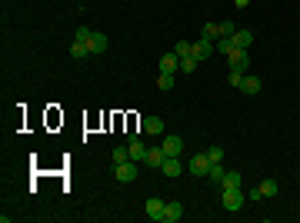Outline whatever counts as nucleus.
<instances>
[{"mask_svg": "<svg viewBox=\"0 0 300 223\" xmlns=\"http://www.w3.org/2000/svg\"><path fill=\"white\" fill-rule=\"evenodd\" d=\"M220 190H244V180H240V173H227V177L220 180Z\"/></svg>", "mask_w": 300, "mask_h": 223, "instance_id": "nucleus-15", "label": "nucleus"}, {"mask_svg": "<svg viewBox=\"0 0 300 223\" xmlns=\"http://www.w3.org/2000/svg\"><path fill=\"white\" fill-rule=\"evenodd\" d=\"M207 177H210L213 183H220V180L227 177V170H223V163H210V170H207Z\"/></svg>", "mask_w": 300, "mask_h": 223, "instance_id": "nucleus-19", "label": "nucleus"}, {"mask_svg": "<svg viewBox=\"0 0 300 223\" xmlns=\"http://www.w3.org/2000/svg\"><path fill=\"white\" fill-rule=\"evenodd\" d=\"M230 40H233V47H240V50H247V47L254 44V34H250V30H237V34H233Z\"/></svg>", "mask_w": 300, "mask_h": 223, "instance_id": "nucleus-16", "label": "nucleus"}, {"mask_svg": "<svg viewBox=\"0 0 300 223\" xmlns=\"http://www.w3.org/2000/svg\"><path fill=\"white\" fill-rule=\"evenodd\" d=\"M207 156H210V163H223V150H220V147H210Z\"/></svg>", "mask_w": 300, "mask_h": 223, "instance_id": "nucleus-30", "label": "nucleus"}, {"mask_svg": "<svg viewBox=\"0 0 300 223\" xmlns=\"http://www.w3.org/2000/svg\"><path fill=\"white\" fill-rule=\"evenodd\" d=\"M260 87H264V83H260L257 77H247V74H244V83H240V90H244L247 97H254V93H260Z\"/></svg>", "mask_w": 300, "mask_h": 223, "instance_id": "nucleus-17", "label": "nucleus"}, {"mask_svg": "<svg viewBox=\"0 0 300 223\" xmlns=\"http://www.w3.org/2000/svg\"><path fill=\"white\" fill-rule=\"evenodd\" d=\"M164 207H167V203L160 200V197H150V200H147V217L164 223Z\"/></svg>", "mask_w": 300, "mask_h": 223, "instance_id": "nucleus-7", "label": "nucleus"}, {"mask_svg": "<svg viewBox=\"0 0 300 223\" xmlns=\"http://www.w3.org/2000/svg\"><path fill=\"white\" fill-rule=\"evenodd\" d=\"M87 54H90V47L80 44V40H74V47H70V57H77V60H80V57H87Z\"/></svg>", "mask_w": 300, "mask_h": 223, "instance_id": "nucleus-23", "label": "nucleus"}, {"mask_svg": "<svg viewBox=\"0 0 300 223\" xmlns=\"http://www.w3.org/2000/svg\"><path fill=\"white\" fill-rule=\"evenodd\" d=\"M123 160H130V150L127 147H117L113 150V163H123Z\"/></svg>", "mask_w": 300, "mask_h": 223, "instance_id": "nucleus-28", "label": "nucleus"}, {"mask_svg": "<svg viewBox=\"0 0 300 223\" xmlns=\"http://www.w3.org/2000/svg\"><path fill=\"white\" fill-rule=\"evenodd\" d=\"M144 134L164 137V120H160V117H147V120H144Z\"/></svg>", "mask_w": 300, "mask_h": 223, "instance_id": "nucleus-13", "label": "nucleus"}, {"mask_svg": "<svg viewBox=\"0 0 300 223\" xmlns=\"http://www.w3.org/2000/svg\"><path fill=\"white\" fill-rule=\"evenodd\" d=\"M160 147H164V153H167V156H180V153H184V137H177V134H164V137H160Z\"/></svg>", "mask_w": 300, "mask_h": 223, "instance_id": "nucleus-3", "label": "nucleus"}, {"mask_svg": "<svg viewBox=\"0 0 300 223\" xmlns=\"http://www.w3.org/2000/svg\"><path fill=\"white\" fill-rule=\"evenodd\" d=\"M180 217H184V207H180L177 200H174V203H167V207H164V223H177Z\"/></svg>", "mask_w": 300, "mask_h": 223, "instance_id": "nucleus-14", "label": "nucleus"}, {"mask_svg": "<svg viewBox=\"0 0 300 223\" xmlns=\"http://www.w3.org/2000/svg\"><path fill=\"white\" fill-rule=\"evenodd\" d=\"M233 7H237V10H247V7H250V0H233Z\"/></svg>", "mask_w": 300, "mask_h": 223, "instance_id": "nucleus-32", "label": "nucleus"}, {"mask_svg": "<svg viewBox=\"0 0 300 223\" xmlns=\"http://www.w3.org/2000/svg\"><path fill=\"white\" fill-rule=\"evenodd\" d=\"M113 177L120 183H130L137 180V160H123V163H113Z\"/></svg>", "mask_w": 300, "mask_h": 223, "instance_id": "nucleus-2", "label": "nucleus"}, {"mask_svg": "<svg viewBox=\"0 0 300 223\" xmlns=\"http://www.w3.org/2000/svg\"><path fill=\"white\" fill-rule=\"evenodd\" d=\"M160 170H164L167 177H180V173H184V163H180L177 156H167L164 163H160Z\"/></svg>", "mask_w": 300, "mask_h": 223, "instance_id": "nucleus-11", "label": "nucleus"}, {"mask_svg": "<svg viewBox=\"0 0 300 223\" xmlns=\"http://www.w3.org/2000/svg\"><path fill=\"white\" fill-rule=\"evenodd\" d=\"M107 44H110V40H107V34H100V30H94V34H90V54H103V50H107Z\"/></svg>", "mask_w": 300, "mask_h": 223, "instance_id": "nucleus-12", "label": "nucleus"}, {"mask_svg": "<svg viewBox=\"0 0 300 223\" xmlns=\"http://www.w3.org/2000/svg\"><path fill=\"white\" fill-rule=\"evenodd\" d=\"M127 150H130V160H137V163H144V160H147V150H150V147H144L140 140H137V137H130V144H127Z\"/></svg>", "mask_w": 300, "mask_h": 223, "instance_id": "nucleus-8", "label": "nucleus"}, {"mask_svg": "<svg viewBox=\"0 0 300 223\" xmlns=\"http://www.w3.org/2000/svg\"><path fill=\"white\" fill-rule=\"evenodd\" d=\"M247 193V200H264V193H260V187H250V190H244Z\"/></svg>", "mask_w": 300, "mask_h": 223, "instance_id": "nucleus-31", "label": "nucleus"}, {"mask_svg": "<svg viewBox=\"0 0 300 223\" xmlns=\"http://www.w3.org/2000/svg\"><path fill=\"white\" fill-rule=\"evenodd\" d=\"M233 34H237V23L223 20V23H220V37H233Z\"/></svg>", "mask_w": 300, "mask_h": 223, "instance_id": "nucleus-29", "label": "nucleus"}, {"mask_svg": "<svg viewBox=\"0 0 300 223\" xmlns=\"http://www.w3.org/2000/svg\"><path fill=\"white\" fill-rule=\"evenodd\" d=\"M197 64H200V60L194 54H190V57H180V74H194V70H197Z\"/></svg>", "mask_w": 300, "mask_h": 223, "instance_id": "nucleus-18", "label": "nucleus"}, {"mask_svg": "<svg viewBox=\"0 0 300 223\" xmlns=\"http://www.w3.org/2000/svg\"><path fill=\"white\" fill-rule=\"evenodd\" d=\"M213 54H217V47H213L210 37H200L197 44H194V57H197V60H207V57H213Z\"/></svg>", "mask_w": 300, "mask_h": 223, "instance_id": "nucleus-5", "label": "nucleus"}, {"mask_svg": "<svg viewBox=\"0 0 300 223\" xmlns=\"http://www.w3.org/2000/svg\"><path fill=\"white\" fill-rule=\"evenodd\" d=\"M227 83H230V87H240V83H244V74H240V70H230V74H227Z\"/></svg>", "mask_w": 300, "mask_h": 223, "instance_id": "nucleus-27", "label": "nucleus"}, {"mask_svg": "<svg viewBox=\"0 0 300 223\" xmlns=\"http://www.w3.org/2000/svg\"><path fill=\"white\" fill-rule=\"evenodd\" d=\"M174 83H177V80H174V74H160V77H157V87L164 90V93H167V90H174Z\"/></svg>", "mask_w": 300, "mask_h": 223, "instance_id": "nucleus-21", "label": "nucleus"}, {"mask_svg": "<svg viewBox=\"0 0 300 223\" xmlns=\"http://www.w3.org/2000/svg\"><path fill=\"white\" fill-rule=\"evenodd\" d=\"M174 54H177V57H190V54H194V44H190V40H180V44L174 47Z\"/></svg>", "mask_w": 300, "mask_h": 223, "instance_id": "nucleus-24", "label": "nucleus"}, {"mask_svg": "<svg viewBox=\"0 0 300 223\" xmlns=\"http://www.w3.org/2000/svg\"><path fill=\"white\" fill-rule=\"evenodd\" d=\"M200 37H210V40H217V37H220V23H203V34H200Z\"/></svg>", "mask_w": 300, "mask_h": 223, "instance_id": "nucleus-22", "label": "nucleus"}, {"mask_svg": "<svg viewBox=\"0 0 300 223\" xmlns=\"http://www.w3.org/2000/svg\"><path fill=\"white\" fill-rule=\"evenodd\" d=\"M277 183H274V180H264V183H260V193H264V197H277Z\"/></svg>", "mask_w": 300, "mask_h": 223, "instance_id": "nucleus-25", "label": "nucleus"}, {"mask_svg": "<svg viewBox=\"0 0 300 223\" xmlns=\"http://www.w3.org/2000/svg\"><path fill=\"white\" fill-rule=\"evenodd\" d=\"M207 170H210V156L207 153H194V160H190V173H194V177H207Z\"/></svg>", "mask_w": 300, "mask_h": 223, "instance_id": "nucleus-6", "label": "nucleus"}, {"mask_svg": "<svg viewBox=\"0 0 300 223\" xmlns=\"http://www.w3.org/2000/svg\"><path fill=\"white\" fill-rule=\"evenodd\" d=\"M164 160H167L164 147H150V150H147V160H144V163H147V167H157V170H160V163H164Z\"/></svg>", "mask_w": 300, "mask_h": 223, "instance_id": "nucleus-10", "label": "nucleus"}, {"mask_svg": "<svg viewBox=\"0 0 300 223\" xmlns=\"http://www.w3.org/2000/svg\"><path fill=\"white\" fill-rule=\"evenodd\" d=\"M90 34H94L90 27H77V34H74V40H80V44H87V47H90Z\"/></svg>", "mask_w": 300, "mask_h": 223, "instance_id": "nucleus-26", "label": "nucleus"}, {"mask_svg": "<svg viewBox=\"0 0 300 223\" xmlns=\"http://www.w3.org/2000/svg\"><path fill=\"white\" fill-rule=\"evenodd\" d=\"M213 47H217V54H230V50H233V40H230V37H217V40H213Z\"/></svg>", "mask_w": 300, "mask_h": 223, "instance_id": "nucleus-20", "label": "nucleus"}, {"mask_svg": "<svg viewBox=\"0 0 300 223\" xmlns=\"http://www.w3.org/2000/svg\"><path fill=\"white\" fill-rule=\"evenodd\" d=\"M244 203H247V193H244V190H223V193H220V207L227 213L244 210Z\"/></svg>", "mask_w": 300, "mask_h": 223, "instance_id": "nucleus-1", "label": "nucleus"}, {"mask_svg": "<svg viewBox=\"0 0 300 223\" xmlns=\"http://www.w3.org/2000/svg\"><path fill=\"white\" fill-rule=\"evenodd\" d=\"M227 57H230V70H240V74H247V67H250V54H247V50L233 47Z\"/></svg>", "mask_w": 300, "mask_h": 223, "instance_id": "nucleus-4", "label": "nucleus"}, {"mask_svg": "<svg viewBox=\"0 0 300 223\" xmlns=\"http://www.w3.org/2000/svg\"><path fill=\"white\" fill-rule=\"evenodd\" d=\"M180 70V57L177 54H164L160 57V74H177Z\"/></svg>", "mask_w": 300, "mask_h": 223, "instance_id": "nucleus-9", "label": "nucleus"}]
</instances>
